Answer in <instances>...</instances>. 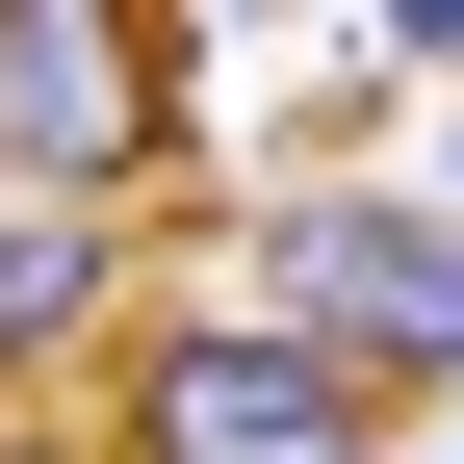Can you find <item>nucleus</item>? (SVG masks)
<instances>
[{
  "label": "nucleus",
  "instance_id": "nucleus-1",
  "mask_svg": "<svg viewBox=\"0 0 464 464\" xmlns=\"http://www.w3.org/2000/svg\"><path fill=\"white\" fill-rule=\"evenodd\" d=\"M232 310H284L310 362H362V387H464V207L413 181H258V232H232Z\"/></svg>",
  "mask_w": 464,
  "mask_h": 464
},
{
  "label": "nucleus",
  "instance_id": "nucleus-2",
  "mask_svg": "<svg viewBox=\"0 0 464 464\" xmlns=\"http://www.w3.org/2000/svg\"><path fill=\"white\" fill-rule=\"evenodd\" d=\"M103 464H387V387L310 362L284 310H155L103 362Z\"/></svg>",
  "mask_w": 464,
  "mask_h": 464
},
{
  "label": "nucleus",
  "instance_id": "nucleus-3",
  "mask_svg": "<svg viewBox=\"0 0 464 464\" xmlns=\"http://www.w3.org/2000/svg\"><path fill=\"white\" fill-rule=\"evenodd\" d=\"M155 130H181V26H130V0H0V207L130 232Z\"/></svg>",
  "mask_w": 464,
  "mask_h": 464
},
{
  "label": "nucleus",
  "instance_id": "nucleus-4",
  "mask_svg": "<svg viewBox=\"0 0 464 464\" xmlns=\"http://www.w3.org/2000/svg\"><path fill=\"white\" fill-rule=\"evenodd\" d=\"M103 310H130V232H52V207H0V413H26L52 362H103Z\"/></svg>",
  "mask_w": 464,
  "mask_h": 464
},
{
  "label": "nucleus",
  "instance_id": "nucleus-5",
  "mask_svg": "<svg viewBox=\"0 0 464 464\" xmlns=\"http://www.w3.org/2000/svg\"><path fill=\"white\" fill-rule=\"evenodd\" d=\"M0 464H78V439H52V413H0Z\"/></svg>",
  "mask_w": 464,
  "mask_h": 464
}]
</instances>
